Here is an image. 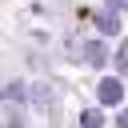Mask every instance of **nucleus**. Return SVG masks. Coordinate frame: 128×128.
Returning <instances> with one entry per match:
<instances>
[{"label":"nucleus","instance_id":"f257e3e1","mask_svg":"<svg viewBox=\"0 0 128 128\" xmlns=\"http://www.w3.org/2000/svg\"><path fill=\"white\" fill-rule=\"evenodd\" d=\"M120 96H124L120 80H104V84H100V100H104V104H120Z\"/></svg>","mask_w":128,"mask_h":128},{"label":"nucleus","instance_id":"f03ea898","mask_svg":"<svg viewBox=\"0 0 128 128\" xmlns=\"http://www.w3.org/2000/svg\"><path fill=\"white\" fill-rule=\"evenodd\" d=\"M96 28H100V32H108V36H112V32H120V20H116V16H112V12H100V16H96Z\"/></svg>","mask_w":128,"mask_h":128},{"label":"nucleus","instance_id":"7ed1b4c3","mask_svg":"<svg viewBox=\"0 0 128 128\" xmlns=\"http://www.w3.org/2000/svg\"><path fill=\"white\" fill-rule=\"evenodd\" d=\"M80 124H84V128H104V116H100L96 108H84V112H80Z\"/></svg>","mask_w":128,"mask_h":128},{"label":"nucleus","instance_id":"20e7f679","mask_svg":"<svg viewBox=\"0 0 128 128\" xmlns=\"http://www.w3.org/2000/svg\"><path fill=\"white\" fill-rule=\"evenodd\" d=\"M84 56H88V64H104V56H108V52H104V44H88V52H84Z\"/></svg>","mask_w":128,"mask_h":128},{"label":"nucleus","instance_id":"39448f33","mask_svg":"<svg viewBox=\"0 0 128 128\" xmlns=\"http://www.w3.org/2000/svg\"><path fill=\"white\" fill-rule=\"evenodd\" d=\"M108 8H128V0H108Z\"/></svg>","mask_w":128,"mask_h":128},{"label":"nucleus","instance_id":"423d86ee","mask_svg":"<svg viewBox=\"0 0 128 128\" xmlns=\"http://www.w3.org/2000/svg\"><path fill=\"white\" fill-rule=\"evenodd\" d=\"M120 128H128V112H120Z\"/></svg>","mask_w":128,"mask_h":128}]
</instances>
